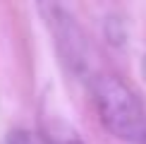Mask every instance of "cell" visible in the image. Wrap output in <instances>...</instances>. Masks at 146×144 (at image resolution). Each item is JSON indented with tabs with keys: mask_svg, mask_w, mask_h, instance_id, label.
I'll return each mask as SVG.
<instances>
[{
	"mask_svg": "<svg viewBox=\"0 0 146 144\" xmlns=\"http://www.w3.org/2000/svg\"><path fill=\"white\" fill-rule=\"evenodd\" d=\"M89 84L106 130L127 144H146V113L137 94L115 75H94Z\"/></svg>",
	"mask_w": 146,
	"mask_h": 144,
	"instance_id": "cell-1",
	"label": "cell"
},
{
	"mask_svg": "<svg viewBox=\"0 0 146 144\" xmlns=\"http://www.w3.org/2000/svg\"><path fill=\"white\" fill-rule=\"evenodd\" d=\"M41 15H43L48 29L53 34V41H55V48L60 53V60L65 63V67L72 75H77L79 79L86 77L91 82V77H94L91 75V51L77 19L62 5H53V3L41 5Z\"/></svg>",
	"mask_w": 146,
	"mask_h": 144,
	"instance_id": "cell-2",
	"label": "cell"
},
{
	"mask_svg": "<svg viewBox=\"0 0 146 144\" xmlns=\"http://www.w3.org/2000/svg\"><path fill=\"white\" fill-rule=\"evenodd\" d=\"M46 139L50 144H86L82 139V137L77 135V130L72 127V125H67L65 120H55V123H50L46 127Z\"/></svg>",
	"mask_w": 146,
	"mask_h": 144,
	"instance_id": "cell-3",
	"label": "cell"
},
{
	"mask_svg": "<svg viewBox=\"0 0 146 144\" xmlns=\"http://www.w3.org/2000/svg\"><path fill=\"white\" fill-rule=\"evenodd\" d=\"M7 144H50L46 139V135L31 130H12L7 135Z\"/></svg>",
	"mask_w": 146,
	"mask_h": 144,
	"instance_id": "cell-4",
	"label": "cell"
}]
</instances>
